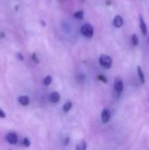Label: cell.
Returning <instances> with one entry per match:
<instances>
[{"label": "cell", "mask_w": 149, "mask_h": 150, "mask_svg": "<svg viewBox=\"0 0 149 150\" xmlns=\"http://www.w3.org/2000/svg\"><path fill=\"white\" fill-rule=\"evenodd\" d=\"M139 19H140V28H141V33H142L143 35H146L148 33V26H147V24H146V22L143 19V18H142L141 15H140Z\"/></svg>", "instance_id": "5"}, {"label": "cell", "mask_w": 149, "mask_h": 150, "mask_svg": "<svg viewBox=\"0 0 149 150\" xmlns=\"http://www.w3.org/2000/svg\"><path fill=\"white\" fill-rule=\"evenodd\" d=\"M18 56L19 57V60H22V61L24 60V57H23V55H21L20 54H18Z\"/></svg>", "instance_id": "20"}, {"label": "cell", "mask_w": 149, "mask_h": 150, "mask_svg": "<svg viewBox=\"0 0 149 150\" xmlns=\"http://www.w3.org/2000/svg\"><path fill=\"white\" fill-rule=\"evenodd\" d=\"M148 40H149V37H148Z\"/></svg>", "instance_id": "22"}, {"label": "cell", "mask_w": 149, "mask_h": 150, "mask_svg": "<svg viewBox=\"0 0 149 150\" xmlns=\"http://www.w3.org/2000/svg\"><path fill=\"white\" fill-rule=\"evenodd\" d=\"M0 117H1V118H5V113H4L1 109H0Z\"/></svg>", "instance_id": "19"}, {"label": "cell", "mask_w": 149, "mask_h": 150, "mask_svg": "<svg viewBox=\"0 0 149 150\" xmlns=\"http://www.w3.org/2000/svg\"><path fill=\"white\" fill-rule=\"evenodd\" d=\"M71 108H72V103L68 101V102H67L63 105V112H69L71 110Z\"/></svg>", "instance_id": "11"}, {"label": "cell", "mask_w": 149, "mask_h": 150, "mask_svg": "<svg viewBox=\"0 0 149 150\" xmlns=\"http://www.w3.org/2000/svg\"><path fill=\"white\" fill-rule=\"evenodd\" d=\"M113 25H114V26L117 27V28L122 27L123 25H124V19H123V18H122L120 15L115 16V18H114V19H113Z\"/></svg>", "instance_id": "6"}, {"label": "cell", "mask_w": 149, "mask_h": 150, "mask_svg": "<svg viewBox=\"0 0 149 150\" xmlns=\"http://www.w3.org/2000/svg\"><path fill=\"white\" fill-rule=\"evenodd\" d=\"M97 78H98L100 81L104 82V83H107V78H106L105 76H103V75H99V76H97Z\"/></svg>", "instance_id": "16"}, {"label": "cell", "mask_w": 149, "mask_h": 150, "mask_svg": "<svg viewBox=\"0 0 149 150\" xmlns=\"http://www.w3.org/2000/svg\"><path fill=\"white\" fill-rule=\"evenodd\" d=\"M131 40H132V43L133 44V46H137L139 44V38H138L137 34L133 33L131 37Z\"/></svg>", "instance_id": "12"}, {"label": "cell", "mask_w": 149, "mask_h": 150, "mask_svg": "<svg viewBox=\"0 0 149 150\" xmlns=\"http://www.w3.org/2000/svg\"><path fill=\"white\" fill-rule=\"evenodd\" d=\"M137 74H138V77H139L141 83L142 84L145 83V81H146L145 80V75H144V72H143V70H142V69H141V66H138L137 67Z\"/></svg>", "instance_id": "8"}, {"label": "cell", "mask_w": 149, "mask_h": 150, "mask_svg": "<svg viewBox=\"0 0 149 150\" xmlns=\"http://www.w3.org/2000/svg\"><path fill=\"white\" fill-rule=\"evenodd\" d=\"M61 99V96L58 92L54 91L53 92L51 95H50V100L53 102V103H58Z\"/></svg>", "instance_id": "9"}, {"label": "cell", "mask_w": 149, "mask_h": 150, "mask_svg": "<svg viewBox=\"0 0 149 150\" xmlns=\"http://www.w3.org/2000/svg\"><path fill=\"white\" fill-rule=\"evenodd\" d=\"M18 101H19V103H20V105H24V106L28 105L29 103H30V99H29V98H28L27 96H21V97L18 98Z\"/></svg>", "instance_id": "10"}, {"label": "cell", "mask_w": 149, "mask_h": 150, "mask_svg": "<svg viewBox=\"0 0 149 150\" xmlns=\"http://www.w3.org/2000/svg\"><path fill=\"white\" fill-rule=\"evenodd\" d=\"M111 4H112L111 0H107V1H106V4H107V5H111Z\"/></svg>", "instance_id": "21"}, {"label": "cell", "mask_w": 149, "mask_h": 150, "mask_svg": "<svg viewBox=\"0 0 149 150\" xmlns=\"http://www.w3.org/2000/svg\"><path fill=\"white\" fill-rule=\"evenodd\" d=\"M111 119V112L108 109H104L101 113V120L104 124H106Z\"/></svg>", "instance_id": "4"}, {"label": "cell", "mask_w": 149, "mask_h": 150, "mask_svg": "<svg viewBox=\"0 0 149 150\" xmlns=\"http://www.w3.org/2000/svg\"><path fill=\"white\" fill-rule=\"evenodd\" d=\"M99 63L104 69H110L112 65V59L110 55L107 54H102L99 57Z\"/></svg>", "instance_id": "1"}, {"label": "cell", "mask_w": 149, "mask_h": 150, "mask_svg": "<svg viewBox=\"0 0 149 150\" xmlns=\"http://www.w3.org/2000/svg\"><path fill=\"white\" fill-rule=\"evenodd\" d=\"M32 60H33V62H36V63H39V62H40V61L38 60V57H37V55H36V54H32Z\"/></svg>", "instance_id": "18"}, {"label": "cell", "mask_w": 149, "mask_h": 150, "mask_svg": "<svg viewBox=\"0 0 149 150\" xmlns=\"http://www.w3.org/2000/svg\"><path fill=\"white\" fill-rule=\"evenodd\" d=\"M23 143H24V145H25V147H29V146H30V141H29L27 138H25V139L23 140Z\"/></svg>", "instance_id": "17"}, {"label": "cell", "mask_w": 149, "mask_h": 150, "mask_svg": "<svg viewBox=\"0 0 149 150\" xmlns=\"http://www.w3.org/2000/svg\"><path fill=\"white\" fill-rule=\"evenodd\" d=\"M114 89H115L116 92L119 93V94H120L123 91L124 83H123V81L121 80V78L118 77V78L115 79V81H114Z\"/></svg>", "instance_id": "3"}, {"label": "cell", "mask_w": 149, "mask_h": 150, "mask_svg": "<svg viewBox=\"0 0 149 150\" xmlns=\"http://www.w3.org/2000/svg\"><path fill=\"white\" fill-rule=\"evenodd\" d=\"M81 33L82 34L86 37V38H91L94 34V29L91 25L90 24H85L82 26L81 28Z\"/></svg>", "instance_id": "2"}, {"label": "cell", "mask_w": 149, "mask_h": 150, "mask_svg": "<svg viewBox=\"0 0 149 150\" xmlns=\"http://www.w3.org/2000/svg\"><path fill=\"white\" fill-rule=\"evenodd\" d=\"M6 140L10 144H16L18 142V136L14 133H10L6 135Z\"/></svg>", "instance_id": "7"}, {"label": "cell", "mask_w": 149, "mask_h": 150, "mask_svg": "<svg viewBox=\"0 0 149 150\" xmlns=\"http://www.w3.org/2000/svg\"><path fill=\"white\" fill-rule=\"evenodd\" d=\"M83 15H84V12L83 11H78L75 13V17L76 18H78V19H83Z\"/></svg>", "instance_id": "14"}, {"label": "cell", "mask_w": 149, "mask_h": 150, "mask_svg": "<svg viewBox=\"0 0 149 150\" xmlns=\"http://www.w3.org/2000/svg\"><path fill=\"white\" fill-rule=\"evenodd\" d=\"M76 149L77 150H84L86 149V142L84 141H83L81 143H79L76 146Z\"/></svg>", "instance_id": "15"}, {"label": "cell", "mask_w": 149, "mask_h": 150, "mask_svg": "<svg viewBox=\"0 0 149 150\" xmlns=\"http://www.w3.org/2000/svg\"><path fill=\"white\" fill-rule=\"evenodd\" d=\"M51 83H52V76H47L43 80V83L47 86L50 85Z\"/></svg>", "instance_id": "13"}]
</instances>
